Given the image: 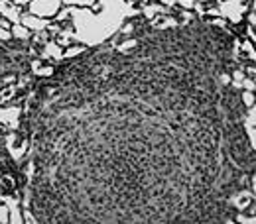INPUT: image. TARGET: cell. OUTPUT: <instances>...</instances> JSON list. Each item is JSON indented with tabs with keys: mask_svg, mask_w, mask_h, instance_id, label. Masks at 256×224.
<instances>
[{
	"mask_svg": "<svg viewBox=\"0 0 256 224\" xmlns=\"http://www.w3.org/2000/svg\"><path fill=\"white\" fill-rule=\"evenodd\" d=\"M24 116V108L18 102H10V104H0V126L6 132H14L20 128Z\"/></svg>",
	"mask_w": 256,
	"mask_h": 224,
	"instance_id": "cell-1",
	"label": "cell"
},
{
	"mask_svg": "<svg viewBox=\"0 0 256 224\" xmlns=\"http://www.w3.org/2000/svg\"><path fill=\"white\" fill-rule=\"evenodd\" d=\"M62 8H64V2L62 0H32L26 10L30 14H34V16H38V18L54 20Z\"/></svg>",
	"mask_w": 256,
	"mask_h": 224,
	"instance_id": "cell-2",
	"label": "cell"
},
{
	"mask_svg": "<svg viewBox=\"0 0 256 224\" xmlns=\"http://www.w3.org/2000/svg\"><path fill=\"white\" fill-rule=\"evenodd\" d=\"M50 22H52V20H46V18H38V16L30 14L28 10H24V12H22V16H20V24H24V26H26V28H28V30H30L32 33L48 30Z\"/></svg>",
	"mask_w": 256,
	"mask_h": 224,
	"instance_id": "cell-3",
	"label": "cell"
},
{
	"mask_svg": "<svg viewBox=\"0 0 256 224\" xmlns=\"http://www.w3.org/2000/svg\"><path fill=\"white\" fill-rule=\"evenodd\" d=\"M22 8L16 6L12 0H0V16H4L6 20H10L12 24L20 22V16H22Z\"/></svg>",
	"mask_w": 256,
	"mask_h": 224,
	"instance_id": "cell-4",
	"label": "cell"
},
{
	"mask_svg": "<svg viewBox=\"0 0 256 224\" xmlns=\"http://www.w3.org/2000/svg\"><path fill=\"white\" fill-rule=\"evenodd\" d=\"M64 6H75V8H89L93 14H98L102 10L100 0H62Z\"/></svg>",
	"mask_w": 256,
	"mask_h": 224,
	"instance_id": "cell-5",
	"label": "cell"
},
{
	"mask_svg": "<svg viewBox=\"0 0 256 224\" xmlns=\"http://www.w3.org/2000/svg\"><path fill=\"white\" fill-rule=\"evenodd\" d=\"M10 32H12V39H14V41H20V43H30V39H32V32H30V30H28L24 24H20V22L12 24Z\"/></svg>",
	"mask_w": 256,
	"mask_h": 224,
	"instance_id": "cell-6",
	"label": "cell"
},
{
	"mask_svg": "<svg viewBox=\"0 0 256 224\" xmlns=\"http://www.w3.org/2000/svg\"><path fill=\"white\" fill-rule=\"evenodd\" d=\"M10 223V211H8V205L0 199V224H8Z\"/></svg>",
	"mask_w": 256,
	"mask_h": 224,
	"instance_id": "cell-7",
	"label": "cell"
},
{
	"mask_svg": "<svg viewBox=\"0 0 256 224\" xmlns=\"http://www.w3.org/2000/svg\"><path fill=\"white\" fill-rule=\"evenodd\" d=\"M215 2H217V0H215Z\"/></svg>",
	"mask_w": 256,
	"mask_h": 224,
	"instance_id": "cell-8",
	"label": "cell"
}]
</instances>
